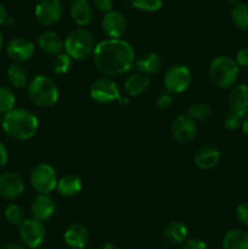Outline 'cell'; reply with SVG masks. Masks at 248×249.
<instances>
[{
	"label": "cell",
	"mask_w": 248,
	"mask_h": 249,
	"mask_svg": "<svg viewBox=\"0 0 248 249\" xmlns=\"http://www.w3.org/2000/svg\"><path fill=\"white\" fill-rule=\"evenodd\" d=\"M181 249H209V248L204 241L199 240V238H191V240H186L184 243H182Z\"/></svg>",
	"instance_id": "37"
},
{
	"label": "cell",
	"mask_w": 248,
	"mask_h": 249,
	"mask_svg": "<svg viewBox=\"0 0 248 249\" xmlns=\"http://www.w3.org/2000/svg\"><path fill=\"white\" fill-rule=\"evenodd\" d=\"M100 249H118V248H117V246L113 245V243L106 242L105 245L101 246V248H100Z\"/></svg>",
	"instance_id": "43"
},
{
	"label": "cell",
	"mask_w": 248,
	"mask_h": 249,
	"mask_svg": "<svg viewBox=\"0 0 248 249\" xmlns=\"http://www.w3.org/2000/svg\"><path fill=\"white\" fill-rule=\"evenodd\" d=\"M131 6L145 12H156L163 6L164 0H129Z\"/></svg>",
	"instance_id": "32"
},
{
	"label": "cell",
	"mask_w": 248,
	"mask_h": 249,
	"mask_svg": "<svg viewBox=\"0 0 248 249\" xmlns=\"http://www.w3.org/2000/svg\"><path fill=\"white\" fill-rule=\"evenodd\" d=\"M35 53V45L33 41L23 36H16L11 39L6 45L7 57L15 63H23L31 60Z\"/></svg>",
	"instance_id": "13"
},
{
	"label": "cell",
	"mask_w": 248,
	"mask_h": 249,
	"mask_svg": "<svg viewBox=\"0 0 248 249\" xmlns=\"http://www.w3.org/2000/svg\"><path fill=\"white\" fill-rule=\"evenodd\" d=\"M4 216L6 219V221L11 225L19 226L24 220H26V216H24V211L22 209V207H19L16 203H10L7 204L6 208L4 211Z\"/></svg>",
	"instance_id": "29"
},
{
	"label": "cell",
	"mask_w": 248,
	"mask_h": 249,
	"mask_svg": "<svg viewBox=\"0 0 248 249\" xmlns=\"http://www.w3.org/2000/svg\"><path fill=\"white\" fill-rule=\"evenodd\" d=\"M94 49V36L85 28L74 29L65 39V51L72 60H85L92 55Z\"/></svg>",
	"instance_id": "5"
},
{
	"label": "cell",
	"mask_w": 248,
	"mask_h": 249,
	"mask_svg": "<svg viewBox=\"0 0 248 249\" xmlns=\"http://www.w3.org/2000/svg\"><path fill=\"white\" fill-rule=\"evenodd\" d=\"M38 46L49 56H57L65 50V40L56 32H44L38 38Z\"/></svg>",
	"instance_id": "21"
},
{
	"label": "cell",
	"mask_w": 248,
	"mask_h": 249,
	"mask_svg": "<svg viewBox=\"0 0 248 249\" xmlns=\"http://www.w3.org/2000/svg\"><path fill=\"white\" fill-rule=\"evenodd\" d=\"M63 240L70 248L84 249L89 242V232L83 224L73 223L66 229Z\"/></svg>",
	"instance_id": "18"
},
{
	"label": "cell",
	"mask_w": 248,
	"mask_h": 249,
	"mask_svg": "<svg viewBox=\"0 0 248 249\" xmlns=\"http://www.w3.org/2000/svg\"><path fill=\"white\" fill-rule=\"evenodd\" d=\"M235 61L240 68H248V46H245L237 51Z\"/></svg>",
	"instance_id": "36"
},
{
	"label": "cell",
	"mask_w": 248,
	"mask_h": 249,
	"mask_svg": "<svg viewBox=\"0 0 248 249\" xmlns=\"http://www.w3.org/2000/svg\"><path fill=\"white\" fill-rule=\"evenodd\" d=\"M82 180L79 177L73 174H68L58 179L57 182V190L58 194L63 197H74L82 191Z\"/></svg>",
	"instance_id": "24"
},
{
	"label": "cell",
	"mask_w": 248,
	"mask_h": 249,
	"mask_svg": "<svg viewBox=\"0 0 248 249\" xmlns=\"http://www.w3.org/2000/svg\"><path fill=\"white\" fill-rule=\"evenodd\" d=\"M72 68V58L67 53H60L53 60V72L56 75H65Z\"/></svg>",
	"instance_id": "31"
},
{
	"label": "cell",
	"mask_w": 248,
	"mask_h": 249,
	"mask_svg": "<svg viewBox=\"0 0 248 249\" xmlns=\"http://www.w3.org/2000/svg\"><path fill=\"white\" fill-rule=\"evenodd\" d=\"M163 83L167 92L170 95L182 94L190 88L192 83V73L185 65H174L165 72Z\"/></svg>",
	"instance_id": "8"
},
{
	"label": "cell",
	"mask_w": 248,
	"mask_h": 249,
	"mask_svg": "<svg viewBox=\"0 0 248 249\" xmlns=\"http://www.w3.org/2000/svg\"><path fill=\"white\" fill-rule=\"evenodd\" d=\"M2 131L17 141H27L34 138L39 129V119L35 114L27 108L15 107L6 114L1 121Z\"/></svg>",
	"instance_id": "2"
},
{
	"label": "cell",
	"mask_w": 248,
	"mask_h": 249,
	"mask_svg": "<svg viewBox=\"0 0 248 249\" xmlns=\"http://www.w3.org/2000/svg\"><path fill=\"white\" fill-rule=\"evenodd\" d=\"M26 190L23 178L15 172H5L0 174V198L16 199L23 195Z\"/></svg>",
	"instance_id": "12"
},
{
	"label": "cell",
	"mask_w": 248,
	"mask_h": 249,
	"mask_svg": "<svg viewBox=\"0 0 248 249\" xmlns=\"http://www.w3.org/2000/svg\"><path fill=\"white\" fill-rule=\"evenodd\" d=\"M92 60L96 70L106 77L129 72L135 63V50L123 39H105L95 45Z\"/></svg>",
	"instance_id": "1"
},
{
	"label": "cell",
	"mask_w": 248,
	"mask_h": 249,
	"mask_svg": "<svg viewBox=\"0 0 248 249\" xmlns=\"http://www.w3.org/2000/svg\"><path fill=\"white\" fill-rule=\"evenodd\" d=\"M221 153L213 146H202L195 152L194 163L202 170H211L219 164Z\"/></svg>",
	"instance_id": "19"
},
{
	"label": "cell",
	"mask_w": 248,
	"mask_h": 249,
	"mask_svg": "<svg viewBox=\"0 0 248 249\" xmlns=\"http://www.w3.org/2000/svg\"><path fill=\"white\" fill-rule=\"evenodd\" d=\"M62 15L63 5L61 0H40L34 9L36 21L45 27H51L57 23Z\"/></svg>",
	"instance_id": "11"
},
{
	"label": "cell",
	"mask_w": 248,
	"mask_h": 249,
	"mask_svg": "<svg viewBox=\"0 0 248 249\" xmlns=\"http://www.w3.org/2000/svg\"><path fill=\"white\" fill-rule=\"evenodd\" d=\"M225 1L228 2L229 5H232V7L236 6V5H238V4H240V2H242V1H241V0H225Z\"/></svg>",
	"instance_id": "44"
},
{
	"label": "cell",
	"mask_w": 248,
	"mask_h": 249,
	"mask_svg": "<svg viewBox=\"0 0 248 249\" xmlns=\"http://www.w3.org/2000/svg\"><path fill=\"white\" fill-rule=\"evenodd\" d=\"M223 249H248V231L232 229L223 238Z\"/></svg>",
	"instance_id": "25"
},
{
	"label": "cell",
	"mask_w": 248,
	"mask_h": 249,
	"mask_svg": "<svg viewBox=\"0 0 248 249\" xmlns=\"http://www.w3.org/2000/svg\"><path fill=\"white\" fill-rule=\"evenodd\" d=\"M2 46H4V36H2V33L0 32V51H1Z\"/></svg>",
	"instance_id": "45"
},
{
	"label": "cell",
	"mask_w": 248,
	"mask_h": 249,
	"mask_svg": "<svg viewBox=\"0 0 248 249\" xmlns=\"http://www.w3.org/2000/svg\"><path fill=\"white\" fill-rule=\"evenodd\" d=\"M7 160H9V152L4 143L0 141V169H2L7 164Z\"/></svg>",
	"instance_id": "39"
},
{
	"label": "cell",
	"mask_w": 248,
	"mask_h": 249,
	"mask_svg": "<svg viewBox=\"0 0 248 249\" xmlns=\"http://www.w3.org/2000/svg\"><path fill=\"white\" fill-rule=\"evenodd\" d=\"M134 67H135L136 70H138V72L141 73V74H156V73H158L162 70L163 58L158 53L150 51V53H143L140 57L136 58L135 63H134Z\"/></svg>",
	"instance_id": "20"
},
{
	"label": "cell",
	"mask_w": 248,
	"mask_h": 249,
	"mask_svg": "<svg viewBox=\"0 0 248 249\" xmlns=\"http://www.w3.org/2000/svg\"><path fill=\"white\" fill-rule=\"evenodd\" d=\"M236 216L241 224L248 226V203H240L236 207Z\"/></svg>",
	"instance_id": "35"
},
{
	"label": "cell",
	"mask_w": 248,
	"mask_h": 249,
	"mask_svg": "<svg viewBox=\"0 0 248 249\" xmlns=\"http://www.w3.org/2000/svg\"><path fill=\"white\" fill-rule=\"evenodd\" d=\"M5 249H27L24 246L22 245H18V243H11V245L6 246V248Z\"/></svg>",
	"instance_id": "42"
},
{
	"label": "cell",
	"mask_w": 248,
	"mask_h": 249,
	"mask_svg": "<svg viewBox=\"0 0 248 249\" xmlns=\"http://www.w3.org/2000/svg\"><path fill=\"white\" fill-rule=\"evenodd\" d=\"M92 6L99 10V11L107 14V12L112 11L113 0H92Z\"/></svg>",
	"instance_id": "38"
},
{
	"label": "cell",
	"mask_w": 248,
	"mask_h": 249,
	"mask_svg": "<svg viewBox=\"0 0 248 249\" xmlns=\"http://www.w3.org/2000/svg\"><path fill=\"white\" fill-rule=\"evenodd\" d=\"M29 182L34 191L39 195H49L57 187V174L53 165L48 163H39L31 172Z\"/></svg>",
	"instance_id": "7"
},
{
	"label": "cell",
	"mask_w": 248,
	"mask_h": 249,
	"mask_svg": "<svg viewBox=\"0 0 248 249\" xmlns=\"http://www.w3.org/2000/svg\"><path fill=\"white\" fill-rule=\"evenodd\" d=\"M197 124L194 119L190 116L185 114H179L173 119L172 124H170V134L175 141L182 145H187L195 141L197 138Z\"/></svg>",
	"instance_id": "10"
},
{
	"label": "cell",
	"mask_w": 248,
	"mask_h": 249,
	"mask_svg": "<svg viewBox=\"0 0 248 249\" xmlns=\"http://www.w3.org/2000/svg\"><path fill=\"white\" fill-rule=\"evenodd\" d=\"M101 28L109 39H121L126 29L125 17L119 11L112 10L102 17Z\"/></svg>",
	"instance_id": "14"
},
{
	"label": "cell",
	"mask_w": 248,
	"mask_h": 249,
	"mask_svg": "<svg viewBox=\"0 0 248 249\" xmlns=\"http://www.w3.org/2000/svg\"><path fill=\"white\" fill-rule=\"evenodd\" d=\"M173 104V95L169 92H164V94H159L156 99V106L159 109H167L172 106Z\"/></svg>",
	"instance_id": "34"
},
{
	"label": "cell",
	"mask_w": 248,
	"mask_h": 249,
	"mask_svg": "<svg viewBox=\"0 0 248 249\" xmlns=\"http://www.w3.org/2000/svg\"><path fill=\"white\" fill-rule=\"evenodd\" d=\"M6 75L10 84L17 89L26 88L29 83V73L23 63H11L6 71Z\"/></svg>",
	"instance_id": "26"
},
{
	"label": "cell",
	"mask_w": 248,
	"mask_h": 249,
	"mask_svg": "<svg viewBox=\"0 0 248 249\" xmlns=\"http://www.w3.org/2000/svg\"><path fill=\"white\" fill-rule=\"evenodd\" d=\"M29 100L41 108H49L57 104L60 91L56 83L50 77L38 74L29 80L27 85Z\"/></svg>",
	"instance_id": "3"
},
{
	"label": "cell",
	"mask_w": 248,
	"mask_h": 249,
	"mask_svg": "<svg viewBox=\"0 0 248 249\" xmlns=\"http://www.w3.org/2000/svg\"><path fill=\"white\" fill-rule=\"evenodd\" d=\"M243 118H241L240 116H237L233 112H229L228 114L224 118V126H225L228 130H237L242 125Z\"/></svg>",
	"instance_id": "33"
},
{
	"label": "cell",
	"mask_w": 248,
	"mask_h": 249,
	"mask_svg": "<svg viewBox=\"0 0 248 249\" xmlns=\"http://www.w3.org/2000/svg\"><path fill=\"white\" fill-rule=\"evenodd\" d=\"M209 78L215 87L229 89L233 87L240 74V67L235 58L228 55H220L211 62L208 70Z\"/></svg>",
	"instance_id": "4"
},
{
	"label": "cell",
	"mask_w": 248,
	"mask_h": 249,
	"mask_svg": "<svg viewBox=\"0 0 248 249\" xmlns=\"http://www.w3.org/2000/svg\"><path fill=\"white\" fill-rule=\"evenodd\" d=\"M228 104L230 111L240 116L241 118L248 117V85H233L229 92Z\"/></svg>",
	"instance_id": "15"
},
{
	"label": "cell",
	"mask_w": 248,
	"mask_h": 249,
	"mask_svg": "<svg viewBox=\"0 0 248 249\" xmlns=\"http://www.w3.org/2000/svg\"><path fill=\"white\" fill-rule=\"evenodd\" d=\"M18 233L24 247L35 249L40 247L45 241L46 229L43 221L28 218L19 225Z\"/></svg>",
	"instance_id": "9"
},
{
	"label": "cell",
	"mask_w": 248,
	"mask_h": 249,
	"mask_svg": "<svg viewBox=\"0 0 248 249\" xmlns=\"http://www.w3.org/2000/svg\"><path fill=\"white\" fill-rule=\"evenodd\" d=\"M151 80L147 75L135 73L129 75L124 82V91L129 97H138L148 89Z\"/></svg>",
	"instance_id": "22"
},
{
	"label": "cell",
	"mask_w": 248,
	"mask_h": 249,
	"mask_svg": "<svg viewBox=\"0 0 248 249\" xmlns=\"http://www.w3.org/2000/svg\"><path fill=\"white\" fill-rule=\"evenodd\" d=\"M7 16H9V14H7L6 7L2 4H0V26H1V24H5Z\"/></svg>",
	"instance_id": "40"
},
{
	"label": "cell",
	"mask_w": 248,
	"mask_h": 249,
	"mask_svg": "<svg viewBox=\"0 0 248 249\" xmlns=\"http://www.w3.org/2000/svg\"><path fill=\"white\" fill-rule=\"evenodd\" d=\"M187 228L180 221L167 224L163 230V237L170 245H182L187 238Z\"/></svg>",
	"instance_id": "23"
},
{
	"label": "cell",
	"mask_w": 248,
	"mask_h": 249,
	"mask_svg": "<svg viewBox=\"0 0 248 249\" xmlns=\"http://www.w3.org/2000/svg\"><path fill=\"white\" fill-rule=\"evenodd\" d=\"M241 129H242L243 134H245V135L248 138V117L243 118L242 125H241Z\"/></svg>",
	"instance_id": "41"
},
{
	"label": "cell",
	"mask_w": 248,
	"mask_h": 249,
	"mask_svg": "<svg viewBox=\"0 0 248 249\" xmlns=\"http://www.w3.org/2000/svg\"><path fill=\"white\" fill-rule=\"evenodd\" d=\"M186 114L195 122H207L213 114V109L207 102H196L187 108Z\"/></svg>",
	"instance_id": "28"
},
{
	"label": "cell",
	"mask_w": 248,
	"mask_h": 249,
	"mask_svg": "<svg viewBox=\"0 0 248 249\" xmlns=\"http://www.w3.org/2000/svg\"><path fill=\"white\" fill-rule=\"evenodd\" d=\"M89 95L95 102L101 105H108L117 101L124 106L129 102V99L122 96L118 84L109 77L95 79L89 88Z\"/></svg>",
	"instance_id": "6"
},
{
	"label": "cell",
	"mask_w": 248,
	"mask_h": 249,
	"mask_svg": "<svg viewBox=\"0 0 248 249\" xmlns=\"http://www.w3.org/2000/svg\"><path fill=\"white\" fill-rule=\"evenodd\" d=\"M16 106V96L10 88L0 85V113L6 114Z\"/></svg>",
	"instance_id": "30"
},
{
	"label": "cell",
	"mask_w": 248,
	"mask_h": 249,
	"mask_svg": "<svg viewBox=\"0 0 248 249\" xmlns=\"http://www.w3.org/2000/svg\"><path fill=\"white\" fill-rule=\"evenodd\" d=\"M231 21L233 26L242 32H248V4L240 2L231 10Z\"/></svg>",
	"instance_id": "27"
},
{
	"label": "cell",
	"mask_w": 248,
	"mask_h": 249,
	"mask_svg": "<svg viewBox=\"0 0 248 249\" xmlns=\"http://www.w3.org/2000/svg\"><path fill=\"white\" fill-rule=\"evenodd\" d=\"M70 16L79 27H87L94 19V7L88 0H73L70 5Z\"/></svg>",
	"instance_id": "17"
},
{
	"label": "cell",
	"mask_w": 248,
	"mask_h": 249,
	"mask_svg": "<svg viewBox=\"0 0 248 249\" xmlns=\"http://www.w3.org/2000/svg\"><path fill=\"white\" fill-rule=\"evenodd\" d=\"M56 209H57V207H56L53 197H50L49 195H38L32 202V218L38 219L44 223V221L49 220L55 215Z\"/></svg>",
	"instance_id": "16"
}]
</instances>
